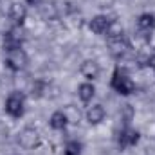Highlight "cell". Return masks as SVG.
I'll list each match as a JSON object with an SVG mask.
<instances>
[{
	"label": "cell",
	"mask_w": 155,
	"mask_h": 155,
	"mask_svg": "<svg viewBox=\"0 0 155 155\" xmlns=\"http://www.w3.org/2000/svg\"><path fill=\"white\" fill-rule=\"evenodd\" d=\"M110 87H112V90L117 92L119 96H132L134 92H135V83H134V79L130 78V74L124 71V69H121V67H117L116 71H114V74H112V79H110Z\"/></svg>",
	"instance_id": "obj_1"
},
{
	"label": "cell",
	"mask_w": 155,
	"mask_h": 155,
	"mask_svg": "<svg viewBox=\"0 0 155 155\" xmlns=\"http://www.w3.org/2000/svg\"><path fill=\"white\" fill-rule=\"evenodd\" d=\"M5 114L13 119H20L25 114V97L20 90H15L5 97Z\"/></svg>",
	"instance_id": "obj_2"
},
{
	"label": "cell",
	"mask_w": 155,
	"mask_h": 155,
	"mask_svg": "<svg viewBox=\"0 0 155 155\" xmlns=\"http://www.w3.org/2000/svg\"><path fill=\"white\" fill-rule=\"evenodd\" d=\"M27 61H29V58H27V54H25V51H24L22 47H20V49L7 51V52H5V58H4L5 67H7L11 72H20V71H24V69L27 67Z\"/></svg>",
	"instance_id": "obj_3"
},
{
	"label": "cell",
	"mask_w": 155,
	"mask_h": 155,
	"mask_svg": "<svg viewBox=\"0 0 155 155\" xmlns=\"http://www.w3.org/2000/svg\"><path fill=\"white\" fill-rule=\"evenodd\" d=\"M24 40H25V33H24V29L18 27V25H15V27H11V29L4 35L2 47H4L5 52H7V51H13V49H20L22 43H24Z\"/></svg>",
	"instance_id": "obj_4"
},
{
	"label": "cell",
	"mask_w": 155,
	"mask_h": 155,
	"mask_svg": "<svg viewBox=\"0 0 155 155\" xmlns=\"http://www.w3.org/2000/svg\"><path fill=\"white\" fill-rule=\"evenodd\" d=\"M141 139V134L134 128H130V124H123V128L117 134V144L121 150H126L130 146H135Z\"/></svg>",
	"instance_id": "obj_5"
},
{
	"label": "cell",
	"mask_w": 155,
	"mask_h": 155,
	"mask_svg": "<svg viewBox=\"0 0 155 155\" xmlns=\"http://www.w3.org/2000/svg\"><path fill=\"white\" fill-rule=\"evenodd\" d=\"M18 144L24 148V150H36L40 144H41V137L35 128H24L20 134H18Z\"/></svg>",
	"instance_id": "obj_6"
},
{
	"label": "cell",
	"mask_w": 155,
	"mask_h": 155,
	"mask_svg": "<svg viewBox=\"0 0 155 155\" xmlns=\"http://www.w3.org/2000/svg\"><path fill=\"white\" fill-rule=\"evenodd\" d=\"M108 51H110V54L117 58V60H123V58H126L128 54H132V51H134V47H132V43L124 38H119V40H112V41H108Z\"/></svg>",
	"instance_id": "obj_7"
},
{
	"label": "cell",
	"mask_w": 155,
	"mask_h": 155,
	"mask_svg": "<svg viewBox=\"0 0 155 155\" xmlns=\"http://www.w3.org/2000/svg\"><path fill=\"white\" fill-rule=\"evenodd\" d=\"M7 18L13 22V25H18L22 27L27 20V5H24L22 2H13L9 5V11H7Z\"/></svg>",
	"instance_id": "obj_8"
},
{
	"label": "cell",
	"mask_w": 155,
	"mask_h": 155,
	"mask_svg": "<svg viewBox=\"0 0 155 155\" xmlns=\"http://www.w3.org/2000/svg\"><path fill=\"white\" fill-rule=\"evenodd\" d=\"M79 72H81V76L85 78L87 81H94V79L99 78L101 69H99V63L96 60H85L81 63V67H79Z\"/></svg>",
	"instance_id": "obj_9"
},
{
	"label": "cell",
	"mask_w": 155,
	"mask_h": 155,
	"mask_svg": "<svg viewBox=\"0 0 155 155\" xmlns=\"http://www.w3.org/2000/svg\"><path fill=\"white\" fill-rule=\"evenodd\" d=\"M137 31L143 35H152L155 31V15L153 13H143L137 16Z\"/></svg>",
	"instance_id": "obj_10"
},
{
	"label": "cell",
	"mask_w": 155,
	"mask_h": 155,
	"mask_svg": "<svg viewBox=\"0 0 155 155\" xmlns=\"http://www.w3.org/2000/svg\"><path fill=\"white\" fill-rule=\"evenodd\" d=\"M105 116H107V110H105V107L103 105H92V107H88L87 108V112H85V117H87V121H88V124H92V126H96V124H99V123H103L105 121Z\"/></svg>",
	"instance_id": "obj_11"
},
{
	"label": "cell",
	"mask_w": 155,
	"mask_h": 155,
	"mask_svg": "<svg viewBox=\"0 0 155 155\" xmlns=\"http://www.w3.org/2000/svg\"><path fill=\"white\" fill-rule=\"evenodd\" d=\"M110 24V18L107 15H96L90 22H88V27L94 35H105L107 33V27Z\"/></svg>",
	"instance_id": "obj_12"
},
{
	"label": "cell",
	"mask_w": 155,
	"mask_h": 155,
	"mask_svg": "<svg viewBox=\"0 0 155 155\" xmlns=\"http://www.w3.org/2000/svg\"><path fill=\"white\" fill-rule=\"evenodd\" d=\"M49 126H51L52 130H56V132H63V130L69 126V119L65 116V112H63V110L52 112L51 117H49Z\"/></svg>",
	"instance_id": "obj_13"
},
{
	"label": "cell",
	"mask_w": 155,
	"mask_h": 155,
	"mask_svg": "<svg viewBox=\"0 0 155 155\" xmlns=\"http://www.w3.org/2000/svg\"><path fill=\"white\" fill-rule=\"evenodd\" d=\"M94 96H96V87H94L92 81H85V83H81L78 87V97H79L81 103L88 105L94 99Z\"/></svg>",
	"instance_id": "obj_14"
},
{
	"label": "cell",
	"mask_w": 155,
	"mask_h": 155,
	"mask_svg": "<svg viewBox=\"0 0 155 155\" xmlns=\"http://www.w3.org/2000/svg\"><path fill=\"white\" fill-rule=\"evenodd\" d=\"M105 35H107L108 41L124 38V29H123L121 22H117V20H110V24H108V27H107V33H105Z\"/></svg>",
	"instance_id": "obj_15"
},
{
	"label": "cell",
	"mask_w": 155,
	"mask_h": 155,
	"mask_svg": "<svg viewBox=\"0 0 155 155\" xmlns=\"http://www.w3.org/2000/svg\"><path fill=\"white\" fill-rule=\"evenodd\" d=\"M47 81H43V79H35L33 83H31V97H35V99H38L41 97L45 92H47Z\"/></svg>",
	"instance_id": "obj_16"
},
{
	"label": "cell",
	"mask_w": 155,
	"mask_h": 155,
	"mask_svg": "<svg viewBox=\"0 0 155 155\" xmlns=\"http://www.w3.org/2000/svg\"><path fill=\"white\" fill-rule=\"evenodd\" d=\"M81 152H83V144H81V141H78V139H71V141L65 143V148H63V153L65 155H81Z\"/></svg>",
	"instance_id": "obj_17"
},
{
	"label": "cell",
	"mask_w": 155,
	"mask_h": 155,
	"mask_svg": "<svg viewBox=\"0 0 155 155\" xmlns=\"http://www.w3.org/2000/svg\"><path fill=\"white\" fill-rule=\"evenodd\" d=\"M63 112H65V116L69 119V124H78L81 121V112H79V108L74 107V105H67L63 108Z\"/></svg>",
	"instance_id": "obj_18"
},
{
	"label": "cell",
	"mask_w": 155,
	"mask_h": 155,
	"mask_svg": "<svg viewBox=\"0 0 155 155\" xmlns=\"http://www.w3.org/2000/svg\"><path fill=\"white\" fill-rule=\"evenodd\" d=\"M40 9H41V16L45 20H56L58 18V7L54 4H49V2L47 4H41Z\"/></svg>",
	"instance_id": "obj_19"
},
{
	"label": "cell",
	"mask_w": 155,
	"mask_h": 155,
	"mask_svg": "<svg viewBox=\"0 0 155 155\" xmlns=\"http://www.w3.org/2000/svg\"><path fill=\"white\" fill-rule=\"evenodd\" d=\"M121 119H123V124H130V121L134 119V108H132V105H124L121 108Z\"/></svg>",
	"instance_id": "obj_20"
},
{
	"label": "cell",
	"mask_w": 155,
	"mask_h": 155,
	"mask_svg": "<svg viewBox=\"0 0 155 155\" xmlns=\"http://www.w3.org/2000/svg\"><path fill=\"white\" fill-rule=\"evenodd\" d=\"M146 67H148V69H152V71H153V74H155V52L152 54V56H148V58H146Z\"/></svg>",
	"instance_id": "obj_21"
},
{
	"label": "cell",
	"mask_w": 155,
	"mask_h": 155,
	"mask_svg": "<svg viewBox=\"0 0 155 155\" xmlns=\"http://www.w3.org/2000/svg\"><path fill=\"white\" fill-rule=\"evenodd\" d=\"M25 4L27 5H33V7H40L43 4V0H25Z\"/></svg>",
	"instance_id": "obj_22"
}]
</instances>
